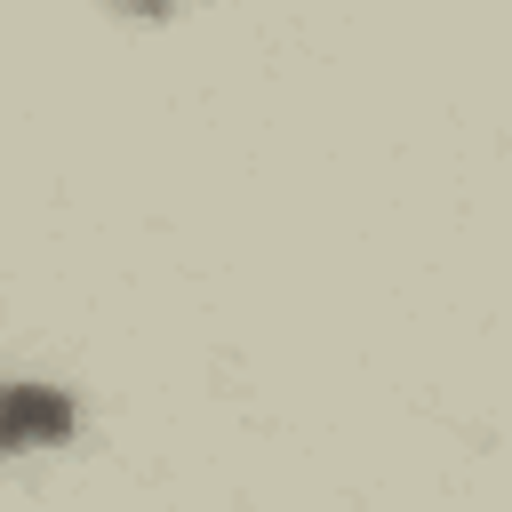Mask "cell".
Segmentation results:
<instances>
[{
    "label": "cell",
    "instance_id": "obj_1",
    "mask_svg": "<svg viewBox=\"0 0 512 512\" xmlns=\"http://www.w3.org/2000/svg\"><path fill=\"white\" fill-rule=\"evenodd\" d=\"M80 440V392L56 376H0V456H48Z\"/></svg>",
    "mask_w": 512,
    "mask_h": 512
},
{
    "label": "cell",
    "instance_id": "obj_2",
    "mask_svg": "<svg viewBox=\"0 0 512 512\" xmlns=\"http://www.w3.org/2000/svg\"><path fill=\"white\" fill-rule=\"evenodd\" d=\"M104 8H112L120 24H168V16L184 8V0H104Z\"/></svg>",
    "mask_w": 512,
    "mask_h": 512
}]
</instances>
